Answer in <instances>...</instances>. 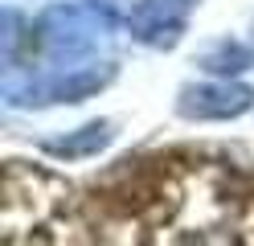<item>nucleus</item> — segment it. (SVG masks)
<instances>
[{
  "instance_id": "39448f33",
  "label": "nucleus",
  "mask_w": 254,
  "mask_h": 246,
  "mask_svg": "<svg viewBox=\"0 0 254 246\" xmlns=\"http://www.w3.org/2000/svg\"><path fill=\"white\" fill-rule=\"evenodd\" d=\"M111 144V123H90L82 131H74L70 140H54V144H45L54 156H66V160H78V156H94L99 148Z\"/></svg>"
},
{
  "instance_id": "f257e3e1",
  "label": "nucleus",
  "mask_w": 254,
  "mask_h": 246,
  "mask_svg": "<svg viewBox=\"0 0 254 246\" xmlns=\"http://www.w3.org/2000/svg\"><path fill=\"white\" fill-rule=\"evenodd\" d=\"M0 226L8 242H66L74 238L70 189L54 172L12 160L4 168V201Z\"/></svg>"
},
{
  "instance_id": "7ed1b4c3",
  "label": "nucleus",
  "mask_w": 254,
  "mask_h": 246,
  "mask_svg": "<svg viewBox=\"0 0 254 246\" xmlns=\"http://www.w3.org/2000/svg\"><path fill=\"white\" fill-rule=\"evenodd\" d=\"M197 0H139L127 16V29H131L135 41L156 45V49H172L181 41V33L193 16Z\"/></svg>"
},
{
  "instance_id": "f03ea898",
  "label": "nucleus",
  "mask_w": 254,
  "mask_h": 246,
  "mask_svg": "<svg viewBox=\"0 0 254 246\" xmlns=\"http://www.w3.org/2000/svg\"><path fill=\"white\" fill-rule=\"evenodd\" d=\"M115 33H119L115 12L99 0L54 4L33 25V49L41 66H86V62H99V54H107Z\"/></svg>"
},
{
  "instance_id": "423d86ee",
  "label": "nucleus",
  "mask_w": 254,
  "mask_h": 246,
  "mask_svg": "<svg viewBox=\"0 0 254 246\" xmlns=\"http://www.w3.org/2000/svg\"><path fill=\"white\" fill-rule=\"evenodd\" d=\"M201 66L209 74H221V78H230V74H242L246 66H250V54L238 41H217V45H209L201 54Z\"/></svg>"
},
{
  "instance_id": "20e7f679",
  "label": "nucleus",
  "mask_w": 254,
  "mask_h": 246,
  "mask_svg": "<svg viewBox=\"0 0 254 246\" xmlns=\"http://www.w3.org/2000/svg\"><path fill=\"white\" fill-rule=\"evenodd\" d=\"M181 115L185 119H234L254 107V90L242 82H205V86H185L181 90Z\"/></svg>"
}]
</instances>
